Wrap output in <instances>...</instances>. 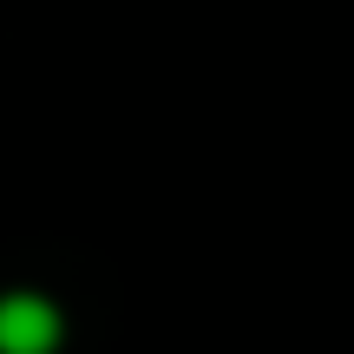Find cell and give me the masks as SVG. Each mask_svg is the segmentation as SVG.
Instances as JSON below:
<instances>
[{
  "label": "cell",
  "mask_w": 354,
  "mask_h": 354,
  "mask_svg": "<svg viewBox=\"0 0 354 354\" xmlns=\"http://www.w3.org/2000/svg\"><path fill=\"white\" fill-rule=\"evenodd\" d=\"M59 335H66V322L46 295H33V289L0 295V354H53Z\"/></svg>",
  "instance_id": "obj_1"
}]
</instances>
